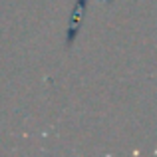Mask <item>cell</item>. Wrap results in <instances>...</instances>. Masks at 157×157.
<instances>
[{"mask_svg": "<svg viewBox=\"0 0 157 157\" xmlns=\"http://www.w3.org/2000/svg\"><path fill=\"white\" fill-rule=\"evenodd\" d=\"M86 4H88V0H78V4H76V10H74V16H72V24H70L68 44H72L74 38H76V32L80 28V18H84V12H86Z\"/></svg>", "mask_w": 157, "mask_h": 157, "instance_id": "obj_1", "label": "cell"}]
</instances>
